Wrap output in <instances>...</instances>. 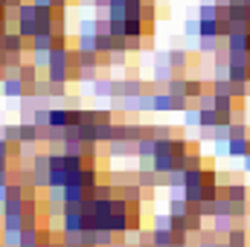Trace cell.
I'll return each instance as SVG.
<instances>
[{
    "mask_svg": "<svg viewBox=\"0 0 250 247\" xmlns=\"http://www.w3.org/2000/svg\"><path fill=\"white\" fill-rule=\"evenodd\" d=\"M18 32L26 38V41H32L35 35H38V21H29V18H21L18 21Z\"/></svg>",
    "mask_w": 250,
    "mask_h": 247,
    "instance_id": "d6986e66",
    "label": "cell"
},
{
    "mask_svg": "<svg viewBox=\"0 0 250 247\" xmlns=\"http://www.w3.org/2000/svg\"><path fill=\"white\" fill-rule=\"evenodd\" d=\"M184 32L192 35V38H198V35H201V21H198V18H187V21H184Z\"/></svg>",
    "mask_w": 250,
    "mask_h": 247,
    "instance_id": "e575fe53",
    "label": "cell"
},
{
    "mask_svg": "<svg viewBox=\"0 0 250 247\" xmlns=\"http://www.w3.org/2000/svg\"><path fill=\"white\" fill-rule=\"evenodd\" d=\"M166 186L169 189H184L187 186V169H175L172 175H166Z\"/></svg>",
    "mask_w": 250,
    "mask_h": 247,
    "instance_id": "4316f807",
    "label": "cell"
},
{
    "mask_svg": "<svg viewBox=\"0 0 250 247\" xmlns=\"http://www.w3.org/2000/svg\"><path fill=\"white\" fill-rule=\"evenodd\" d=\"M137 247H157V245H154V242H140Z\"/></svg>",
    "mask_w": 250,
    "mask_h": 247,
    "instance_id": "b9f144b4",
    "label": "cell"
},
{
    "mask_svg": "<svg viewBox=\"0 0 250 247\" xmlns=\"http://www.w3.org/2000/svg\"><path fill=\"white\" fill-rule=\"evenodd\" d=\"M248 154H250V137H248Z\"/></svg>",
    "mask_w": 250,
    "mask_h": 247,
    "instance_id": "7bdbcfd3",
    "label": "cell"
},
{
    "mask_svg": "<svg viewBox=\"0 0 250 247\" xmlns=\"http://www.w3.org/2000/svg\"><path fill=\"white\" fill-rule=\"evenodd\" d=\"M239 221L233 218V215H215L212 218V233H218V236H227L233 227H236Z\"/></svg>",
    "mask_w": 250,
    "mask_h": 247,
    "instance_id": "30bf717a",
    "label": "cell"
},
{
    "mask_svg": "<svg viewBox=\"0 0 250 247\" xmlns=\"http://www.w3.org/2000/svg\"><path fill=\"white\" fill-rule=\"evenodd\" d=\"M154 111H157V114H169V111H172V93H169V90H157Z\"/></svg>",
    "mask_w": 250,
    "mask_h": 247,
    "instance_id": "d4e9b609",
    "label": "cell"
},
{
    "mask_svg": "<svg viewBox=\"0 0 250 247\" xmlns=\"http://www.w3.org/2000/svg\"><path fill=\"white\" fill-rule=\"evenodd\" d=\"M0 93H3L6 99H23V96H26V84H23L21 76H9V79L0 82Z\"/></svg>",
    "mask_w": 250,
    "mask_h": 247,
    "instance_id": "6da1fadb",
    "label": "cell"
},
{
    "mask_svg": "<svg viewBox=\"0 0 250 247\" xmlns=\"http://www.w3.org/2000/svg\"><path fill=\"white\" fill-rule=\"evenodd\" d=\"M21 247H38V245H21Z\"/></svg>",
    "mask_w": 250,
    "mask_h": 247,
    "instance_id": "ee69618b",
    "label": "cell"
},
{
    "mask_svg": "<svg viewBox=\"0 0 250 247\" xmlns=\"http://www.w3.org/2000/svg\"><path fill=\"white\" fill-rule=\"evenodd\" d=\"M128 50H114L111 56H108V67H128Z\"/></svg>",
    "mask_w": 250,
    "mask_h": 247,
    "instance_id": "f546056e",
    "label": "cell"
},
{
    "mask_svg": "<svg viewBox=\"0 0 250 247\" xmlns=\"http://www.w3.org/2000/svg\"><path fill=\"white\" fill-rule=\"evenodd\" d=\"M227 151H230V157H245L248 154V137H230Z\"/></svg>",
    "mask_w": 250,
    "mask_h": 247,
    "instance_id": "9a60e30c",
    "label": "cell"
},
{
    "mask_svg": "<svg viewBox=\"0 0 250 247\" xmlns=\"http://www.w3.org/2000/svg\"><path fill=\"white\" fill-rule=\"evenodd\" d=\"M245 175H250V154H245Z\"/></svg>",
    "mask_w": 250,
    "mask_h": 247,
    "instance_id": "ab89813d",
    "label": "cell"
},
{
    "mask_svg": "<svg viewBox=\"0 0 250 247\" xmlns=\"http://www.w3.org/2000/svg\"><path fill=\"white\" fill-rule=\"evenodd\" d=\"M76 47H79L82 53H96V32H79Z\"/></svg>",
    "mask_w": 250,
    "mask_h": 247,
    "instance_id": "ac0fdd59",
    "label": "cell"
},
{
    "mask_svg": "<svg viewBox=\"0 0 250 247\" xmlns=\"http://www.w3.org/2000/svg\"><path fill=\"white\" fill-rule=\"evenodd\" d=\"M137 157V143L134 140H111L108 143V157Z\"/></svg>",
    "mask_w": 250,
    "mask_h": 247,
    "instance_id": "3957f363",
    "label": "cell"
},
{
    "mask_svg": "<svg viewBox=\"0 0 250 247\" xmlns=\"http://www.w3.org/2000/svg\"><path fill=\"white\" fill-rule=\"evenodd\" d=\"M230 79L233 82H248V67L245 64H230Z\"/></svg>",
    "mask_w": 250,
    "mask_h": 247,
    "instance_id": "836d02e7",
    "label": "cell"
},
{
    "mask_svg": "<svg viewBox=\"0 0 250 247\" xmlns=\"http://www.w3.org/2000/svg\"><path fill=\"white\" fill-rule=\"evenodd\" d=\"M114 47H117V38H114L111 32H99V35H96V53H99V56H111Z\"/></svg>",
    "mask_w": 250,
    "mask_h": 247,
    "instance_id": "9c48e42d",
    "label": "cell"
},
{
    "mask_svg": "<svg viewBox=\"0 0 250 247\" xmlns=\"http://www.w3.org/2000/svg\"><path fill=\"white\" fill-rule=\"evenodd\" d=\"M224 239H227V245H230V247H248V239H250L248 227H245V224H236Z\"/></svg>",
    "mask_w": 250,
    "mask_h": 247,
    "instance_id": "52a82bcc",
    "label": "cell"
},
{
    "mask_svg": "<svg viewBox=\"0 0 250 247\" xmlns=\"http://www.w3.org/2000/svg\"><path fill=\"white\" fill-rule=\"evenodd\" d=\"M224 44V38H198V53H207V56H215V50Z\"/></svg>",
    "mask_w": 250,
    "mask_h": 247,
    "instance_id": "603a6c76",
    "label": "cell"
},
{
    "mask_svg": "<svg viewBox=\"0 0 250 247\" xmlns=\"http://www.w3.org/2000/svg\"><path fill=\"white\" fill-rule=\"evenodd\" d=\"M166 212H169V215H178V218H187L189 212H192V204H189L187 198H172Z\"/></svg>",
    "mask_w": 250,
    "mask_h": 247,
    "instance_id": "8fae6325",
    "label": "cell"
},
{
    "mask_svg": "<svg viewBox=\"0 0 250 247\" xmlns=\"http://www.w3.org/2000/svg\"><path fill=\"white\" fill-rule=\"evenodd\" d=\"M96 79H99V67H82V73H79L82 84H93Z\"/></svg>",
    "mask_w": 250,
    "mask_h": 247,
    "instance_id": "4dcf8cb0",
    "label": "cell"
},
{
    "mask_svg": "<svg viewBox=\"0 0 250 247\" xmlns=\"http://www.w3.org/2000/svg\"><path fill=\"white\" fill-rule=\"evenodd\" d=\"M166 62L172 64L181 76H184V70H189V67H192V56H189L184 47H172V50H166Z\"/></svg>",
    "mask_w": 250,
    "mask_h": 247,
    "instance_id": "7a4b0ae2",
    "label": "cell"
},
{
    "mask_svg": "<svg viewBox=\"0 0 250 247\" xmlns=\"http://www.w3.org/2000/svg\"><path fill=\"white\" fill-rule=\"evenodd\" d=\"M212 140H230V125H215L212 128Z\"/></svg>",
    "mask_w": 250,
    "mask_h": 247,
    "instance_id": "74e56055",
    "label": "cell"
},
{
    "mask_svg": "<svg viewBox=\"0 0 250 247\" xmlns=\"http://www.w3.org/2000/svg\"><path fill=\"white\" fill-rule=\"evenodd\" d=\"M172 239H175V233L169 227H154V245L157 247H172Z\"/></svg>",
    "mask_w": 250,
    "mask_h": 247,
    "instance_id": "484cf974",
    "label": "cell"
},
{
    "mask_svg": "<svg viewBox=\"0 0 250 247\" xmlns=\"http://www.w3.org/2000/svg\"><path fill=\"white\" fill-rule=\"evenodd\" d=\"M166 90L172 93V96H187V76H175V79H169V84H166Z\"/></svg>",
    "mask_w": 250,
    "mask_h": 247,
    "instance_id": "cb8c5ba5",
    "label": "cell"
},
{
    "mask_svg": "<svg viewBox=\"0 0 250 247\" xmlns=\"http://www.w3.org/2000/svg\"><path fill=\"white\" fill-rule=\"evenodd\" d=\"M3 140H6V143H12V145H18V143H21V123L3 125Z\"/></svg>",
    "mask_w": 250,
    "mask_h": 247,
    "instance_id": "83f0119b",
    "label": "cell"
},
{
    "mask_svg": "<svg viewBox=\"0 0 250 247\" xmlns=\"http://www.w3.org/2000/svg\"><path fill=\"white\" fill-rule=\"evenodd\" d=\"M50 125H53V128H62V131L70 125V111L64 108L62 102H56V105L50 108Z\"/></svg>",
    "mask_w": 250,
    "mask_h": 247,
    "instance_id": "5b68a950",
    "label": "cell"
},
{
    "mask_svg": "<svg viewBox=\"0 0 250 247\" xmlns=\"http://www.w3.org/2000/svg\"><path fill=\"white\" fill-rule=\"evenodd\" d=\"M23 212V201H12V198H6V204H3V215H21Z\"/></svg>",
    "mask_w": 250,
    "mask_h": 247,
    "instance_id": "d6a6232c",
    "label": "cell"
},
{
    "mask_svg": "<svg viewBox=\"0 0 250 247\" xmlns=\"http://www.w3.org/2000/svg\"><path fill=\"white\" fill-rule=\"evenodd\" d=\"M38 70H41V67H38V64H21V67H18V76H21V79H23V84H26V87H38Z\"/></svg>",
    "mask_w": 250,
    "mask_h": 247,
    "instance_id": "8992f818",
    "label": "cell"
},
{
    "mask_svg": "<svg viewBox=\"0 0 250 247\" xmlns=\"http://www.w3.org/2000/svg\"><path fill=\"white\" fill-rule=\"evenodd\" d=\"M227 198H230V201H248L250 198V186L242 184V181H239V184H236V181L227 184Z\"/></svg>",
    "mask_w": 250,
    "mask_h": 247,
    "instance_id": "4fadbf2b",
    "label": "cell"
},
{
    "mask_svg": "<svg viewBox=\"0 0 250 247\" xmlns=\"http://www.w3.org/2000/svg\"><path fill=\"white\" fill-rule=\"evenodd\" d=\"M207 90H209V84H207L204 79H198V76H187V96L192 99V102H195L201 93H207Z\"/></svg>",
    "mask_w": 250,
    "mask_h": 247,
    "instance_id": "ba28073f",
    "label": "cell"
},
{
    "mask_svg": "<svg viewBox=\"0 0 250 247\" xmlns=\"http://www.w3.org/2000/svg\"><path fill=\"white\" fill-rule=\"evenodd\" d=\"M154 99H157V93H154V90H146V93L140 96V111H143V114L154 111Z\"/></svg>",
    "mask_w": 250,
    "mask_h": 247,
    "instance_id": "1f68e13d",
    "label": "cell"
},
{
    "mask_svg": "<svg viewBox=\"0 0 250 247\" xmlns=\"http://www.w3.org/2000/svg\"><path fill=\"white\" fill-rule=\"evenodd\" d=\"M82 247H99L96 245V230H82Z\"/></svg>",
    "mask_w": 250,
    "mask_h": 247,
    "instance_id": "d590c367",
    "label": "cell"
},
{
    "mask_svg": "<svg viewBox=\"0 0 250 247\" xmlns=\"http://www.w3.org/2000/svg\"><path fill=\"white\" fill-rule=\"evenodd\" d=\"M23 227H26L23 212H21V215H3V218H0V230H23Z\"/></svg>",
    "mask_w": 250,
    "mask_h": 247,
    "instance_id": "44dd1931",
    "label": "cell"
},
{
    "mask_svg": "<svg viewBox=\"0 0 250 247\" xmlns=\"http://www.w3.org/2000/svg\"><path fill=\"white\" fill-rule=\"evenodd\" d=\"M79 32H96V18H82L79 21Z\"/></svg>",
    "mask_w": 250,
    "mask_h": 247,
    "instance_id": "8d00e7d4",
    "label": "cell"
},
{
    "mask_svg": "<svg viewBox=\"0 0 250 247\" xmlns=\"http://www.w3.org/2000/svg\"><path fill=\"white\" fill-rule=\"evenodd\" d=\"M218 21V3H198V21Z\"/></svg>",
    "mask_w": 250,
    "mask_h": 247,
    "instance_id": "7402d4cb",
    "label": "cell"
},
{
    "mask_svg": "<svg viewBox=\"0 0 250 247\" xmlns=\"http://www.w3.org/2000/svg\"><path fill=\"white\" fill-rule=\"evenodd\" d=\"M143 3L146 0H125V21L128 18H143Z\"/></svg>",
    "mask_w": 250,
    "mask_h": 247,
    "instance_id": "f1b7e54d",
    "label": "cell"
},
{
    "mask_svg": "<svg viewBox=\"0 0 250 247\" xmlns=\"http://www.w3.org/2000/svg\"><path fill=\"white\" fill-rule=\"evenodd\" d=\"M0 245L3 247H21L23 245V230H0Z\"/></svg>",
    "mask_w": 250,
    "mask_h": 247,
    "instance_id": "2e32d148",
    "label": "cell"
},
{
    "mask_svg": "<svg viewBox=\"0 0 250 247\" xmlns=\"http://www.w3.org/2000/svg\"><path fill=\"white\" fill-rule=\"evenodd\" d=\"M111 35L114 38H125V21H111Z\"/></svg>",
    "mask_w": 250,
    "mask_h": 247,
    "instance_id": "f35d334b",
    "label": "cell"
},
{
    "mask_svg": "<svg viewBox=\"0 0 250 247\" xmlns=\"http://www.w3.org/2000/svg\"><path fill=\"white\" fill-rule=\"evenodd\" d=\"M117 137V123H96V143H111Z\"/></svg>",
    "mask_w": 250,
    "mask_h": 247,
    "instance_id": "e0dca14e",
    "label": "cell"
},
{
    "mask_svg": "<svg viewBox=\"0 0 250 247\" xmlns=\"http://www.w3.org/2000/svg\"><path fill=\"white\" fill-rule=\"evenodd\" d=\"M117 195H123L128 204H146V189L137 184V181H131V184H125L117 189Z\"/></svg>",
    "mask_w": 250,
    "mask_h": 247,
    "instance_id": "277c9868",
    "label": "cell"
},
{
    "mask_svg": "<svg viewBox=\"0 0 250 247\" xmlns=\"http://www.w3.org/2000/svg\"><path fill=\"white\" fill-rule=\"evenodd\" d=\"M209 90L215 96H233V79H212Z\"/></svg>",
    "mask_w": 250,
    "mask_h": 247,
    "instance_id": "ffe728a7",
    "label": "cell"
},
{
    "mask_svg": "<svg viewBox=\"0 0 250 247\" xmlns=\"http://www.w3.org/2000/svg\"><path fill=\"white\" fill-rule=\"evenodd\" d=\"M143 35H146L143 18H128L125 21V38H143Z\"/></svg>",
    "mask_w": 250,
    "mask_h": 247,
    "instance_id": "5bb4252c",
    "label": "cell"
},
{
    "mask_svg": "<svg viewBox=\"0 0 250 247\" xmlns=\"http://www.w3.org/2000/svg\"><path fill=\"white\" fill-rule=\"evenodd\" d=\"M154 154H157V137L137 140V157H154Z\"/></svg>",
    "mask_w": 250,
    "mask_h": 247,
    "instance_id": "7c38bea8",
    "label": "cell"
},
{
    "mask_svg": "<svg viewBox=\"0 0 250 247\" xmlns=\"http://www.w3.org/2000/svg\"><path fill=\"white\" fill-rule=\"evenodd\" d=\"M0 204H6V186H0Z\"/></svg>",
    "mask_w": 250,
    "mask_h": 247,
    "instance_id": "60d3db41",
    "label": "cell"
}]
</instances>
